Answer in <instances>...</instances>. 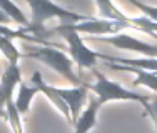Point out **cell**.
I'll list each match as a JSON object with an SVG mask.
<instances>
[{"mask_svg": "<svg viewBox=\"0 0 157 133\" xmlns=\"http://www.w3.org/2000/svg\"><path fill=\"white\" fill-rule=\"evenodd\" d=\"M7 112V120H9V125L12 128V133H24V125H22V115L20 112L17 110L15 102H9L5 106Z\"/></svg>", "mask_w": 157, "mask_h": 133, "instance_id": "obj_15", "label": "cell"}, {"mask_svg": "<svg viewBox=\"0 0 157 133\" xmlns=\"http://www.w3.org/2000/svg\"><path fill=\"white\" fill-rule=\"evenodd\" d=\"M50 33L62 37L67 42V50L70 53V58L74 60V63L78 65V68H87L90 72L97 70V62H99V53L89 49L85 45L84 38L80 33H77L70 25H59V27L52 28Z\"/></svg>", "mask_w": 157, "mask_h": 133, "instance_id": "obj_4", "label": "cell"}, {"mask_svg": "<svg viewBox=\"0 0 157 133\" xmlns=\"http://www.w3.org/2000/svg\"><path fill=\"white\" fill-rule=\"evenodd\" d=\"M130 5H134L137 10H140L144 17H147V18H151V20L157 22V7L147 5V3H139V2H130Z\"/></svg>", "mask_w": 157, "mask_h": 133, "instance_id": "obj_16", "label": "cell"}, {"mask_svg": "<svg viewBox=\"0 0 157 133\" xmlns=\"http://www.w3.org/2000/svg\"><path fill=\"white\" fill-rule=\"evenodd\" d=\"M95 82H85V88L89 92H92V95H95L97 102L100 106H104L109 102H147V95H142L139 92L129 90V88L122 87L121 83L114 82V80L107 78L104 73H100L99 70H94Z\"/></svg>", "mask_w": 157, "mask_h": 133, "instance_id": "obj_3", "label": "cell"}, {"mask_svg": "<svg viewBox=\"0 0 157 133\" xmlns=\"http://www.w3.org/2000/svg\"><path fill=\"white\" fill-rule=\"evenodd\" d=\"M99 110H100V105L97 102L95 95H90L89 97V105L82 110V113L74 123V133H89L92 128H95Z\"/></svg>", "mask_w": 157, "mask_h": 133, "instance_id": "obj_9", "label": "cell"}, {"mask_svg": "<svg viewBox=\"0 0 157 133\" xmlns=\"http://www.w3.org/2000/svg\"><path fill=\"white\" fill-rule=\"evenodd\" d=\"M37 93H39V90H37L30 82H25L24 80V82L18 85V93L15 95L13 102H15V106H17L18 112H20V115H25V113L29 112L30 103H32V100Z\"/></svg>", "mask_w": 157, "mask_h": 133, "instance_id": "obj_12", "label": "cell"}, {"mask_svg": "<svg viewBox=\"0 0 157 133\" xmlns=\"http://www.w3.org/2000/svg\"><path fill=\"white\" fill-rule=\"evenodd\" d=\"M30 83L37 88V90H39V93H44V95H45V97L48 98V102H50L52 105H54L55 108H57L59 112H60L62 115L67 118L69 125L72 127V115H70V110H69V106L65 105V102H63V100L57 95L55 87L48 85L45 80L42 78V73H40V72H35V73L30 77Z\"/></svg>", "mask_w": 157, "mask_h": 133, "instance_id": "obj_8", "label": "cell"}, {"mask_svg": "<svg viewBox=\"0 0 157 133\" xmlns=\"http://www.w3.org/2000/svg\"><path fill=\"white\" fill-rule=\"evenodd\" d=\"M110 68L114 70H121V72H130L136 75V80H134V85L136 87H142L149 88L151 92H154L157 95V73L154 72H147V70H140V68H134V66H122V65H115V63H107Z\"/></svg>", "mask_w": 157, "mask_h": 133, "instance_id": "obj_11", "label": "cell"}, {"mask_svg": "<svg viewBox=\"0 0 157 133\" xmlns=\"http://www.w3.org/2000/svg\"><path fill=\"white\" fill-rule=\"evenodd\" d=\"M99 58H102L107 63H115L122 66H134V68L147 70V72L157 73V58H124V57H110V55L99 53Z\"/></svg>", "mask_w": 157, "mask_h": 133, "instance_id": "obj_10", "label": "cell"}, {"mask_svg": "<svg viewBox=\"0 0 157 133\" xmlns=\"http://www.w3.org/2000/svg\"><path fill=\"white\" fill-rule=\"evenodd\" d=\"M27 5L32 10V18H30V25L27 28H24V30L27 35L33 37L37 42H40L39 38L48 35V32H45V22L52 20V18H57L60 22V25L80 23V22H85L89 18H92V17L74 13L70 10L57 5V3L47 2V0H29Z\"/></svg>", "mask_w": 157, "mask_h": 133, "instance_id": "obj_1", "label": "cell"}, {"mask_svg": "<svg viewBox=\"0 0 157 133\" xmlns=\"http://www.w3.org/2000/svg\"><path fill=\"white\" fill-rule=\"evenodd\" d=\"M24 57L35 58L40 63L47 65L50 70L65 78L67 82L72 83V87H85V80L77 75L75 68H74V60L65 53L63 50L57 49L54 45H39V47H27V53Z\"/></svg>", "mask_w": 157, "mask_h": 133, "instance_id": "obj_2", "label": "cell"}, {"mask_svg": "<svg viewBox=\"0 0 157 133\" xmlns=\"http://www.w3.org/2000/svg\"><path fill=\"white\" fill-rule=\"evenodd\" d=\"M100 42H105L109 45L115 47L119 50H129V52H137V53L145 55L147 58H157V45L147 43L144 40H139L129 33H117L110 37H100Z\"/></svg>", "mask_w": 157, "mask_h": 133, "instance_id": "obj_5", "label": "cell"}, {"mask_svg": "<svg viewBox=\"0 0 157 133\" xmlns=\"http://www.w3.org/2000/svg\"><path fill=\"white\" fill-rule=\"evenodd\" d=\"M151 120L154 121V125H155V128H157V118H155V117H151Z\"/></svg>", "mask_w": 157, "mask_h": 133, "instance_id": "obj_19", "label": "cell"}, {"mask_svg": "<svg viewBox=\"0 0 157 133\" xmlns=\"http://www.w3.org/2000/svg\"><path fill=\"white\" fill-rule=\"evenodd\" d=\"M154 97H157V95H154Z\"/></svg>", "mask_w": 157, "mask_h": 133, "instance_id": "obj_20", "label": "cell"}, {"mask_svg": "<svg viewBox=\"0 0 157 133\" xmlns=\"http://www.w3.org/2000/svg\"><path fill=\"white\" fill-rule=\"evenodd\" d=\"M24 80H22V70L18 65H7L5 72L0 77V117L7 118V112L5 106L9 102H12L13 98V92L15 88L20 85Z\"/></svg>", "mask_w": 157, "mask_h": 133, "instance_id": "obj_6", "label": "cell"}, {"mask_svg": "<svg viewBox=\"0 0 157 133\" xmlns=\"http://www.w3.org/2000/svg\"><path fill=\"white\" fill-rule=\"evenodd\" d=\"M55 92H57V95L65 102V105L69 106L70 115H72V127H74L75 120L82 113V110H84L85 100H89V97H90V95H89V90L85 87H72V88L55 87Z\"/></svg>", "mask_w": 157, "mask_h": 133, "instance_id": "obj_7", "label": "cell"}, {"mask_svg": "<svg viewBox=\"0 0 157 133\" xmlns=\"http://www.w3.org/2000/svg\"><path fill=\"white\" fill-rule=\"evenodd\" d=\"M0 9L9 15V18L12 22H15L17 25H20V28H27L29 25H30V20L27 18V15L18 9L15 3L7 2V0H5V2H0Z\"/></svg>", "mask_w": 157, "mask_h": 133, "instance_id": "obj_13", "label": "cell"}, {"mask_svg": "<svg viewBox=\"0 0 157 133\" xmlns=\"http://www.w3.org/2000/svg\"><path fill=\"white\" fill-rule=\"evenodd\" d=\"M145 108V112L149 113V117H155L157 118V97H149L147 102L142 103Z\"/></svg>", "mask_w": 157, "mask_h": 133, "instance_id": "obj_17", "label": "cell"}, {"mask_svg": "<svg viewBox=\"0 0 157 133\" xmlns=\"http://www.w3.org/2000/svg\"><path fill=\"white\" fill-rule=\"evenodd\" d=\"M0 53L5 57V60L9 62L10 65H18V60L24 57V55L18 52L17 45L13 43V40L7 38V37H0Z\"/></svg>", "mask_w": 157, "mask_h": 133, "instance_id": "obj_14", "label": "cell"}, {"mask_svg": "<svg viewBox=\"0 0 157 133\" xmlns=\"http://www.w3.org/2000/svg\"><path fill=\"white\" fill-rule=\"evenodd\" d=\"M10 22H12V20L9 18V15H7V13L0 9V25H9Z\"/></svg>", "mask_w": 157, "mask_h": 133, "instance_id": "obj_18", "label": "cell"}]
</instances>
